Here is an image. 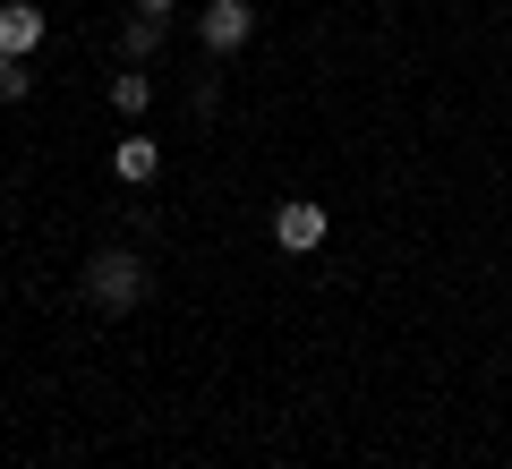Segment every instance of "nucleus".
<instances>
[{"label": "nucleus", "mask_w": 512, "mask_h": 469, "mask_svg": "<svg viewBox=\"0 0 512 469\" xmlns=\"http://www.w3.org/2000/svg\"><path fill=\"white\" fill-rule=\"evenodd\" d=\"M197 43L214 60L248 52V43H256V0H205V9H197Z\"/></svg>", "instance_id": "nucleus-2"}, {"label": "nucleus", "mask_w": 512, "mask_h": 469, "mask_svg": "<svg viewBox=\"0 0 512 469\" xmlns=\"http://www.w3.org/2000/svg\"><path fill=\"white\" fill-rule=\"evenodd\" d=\"M43 35H52V18H43L35 0H0V52L9 60H35Z\"/></svg>", "instance_id": "nucleus-4"}, {"label": "nucleus", "mask_w": 512, "mask_h": 469, "mask_svg": "<svg viewBox=\"0 0 512 469\" xmlns=\"http://www.w3.org/2000/svg\"><path fill=\"white\" fill-rule=\"evenodd\" d=\"M171 9H180V0H137V18H163V26H171Z\"/></svg>", "instance_id": "nucleus-9"}, {"label": "nucleus", "mask_w": 512, "mask_h": 469, "mask_svg": "<svg viewBox=\"0 0 512 469\" xmlns=\"http://www.w3.org/2000/svg\"><path fill=\"white\" fill-rule=\"evenodd\" d=\"M154 52H163V18H128L120 26V60L137 69V60H154Z\"/></svg>", "instance_id": "nucleus-7"}, {"label": "nucleus", "mask_w": 512, "mask_h": 469, "mask_svg": "<svg viewBox=\"0 0 512 469\" xmlns=\"http://www.w3.org/2000/svg\"><path fill=\"white\" fill-rule=\"evenodd\" d=\"M26 94H35V69H26V60H9V52H0V103H26Z\"/></svg>", "instance_id": "nucleus-8"}, {"label": "nucleus", "mask_w": 512, "mask_h": 469, "mask_svg": "<svg viewBox=\"0 0 512 469\" xmlns=\"http://www.w3.org/2000/svg\"><path fill=\"white\" fill-rule=\"evenodd\" d=\"M111 171H120L128 188H154V180H163V145H154V137H120V145H111Z\"/></svg>", "instance_id": "nucleus-5"}, {"label": "nucleus", "mask_w": 512, "mask_h": 469, "mask_svg": "<svg viewBox=\"0 0 512 469\" xmlns=\"http://www.w3.org/2000/svg\"><path fill=\"white\" fill-rule=\"evenodd\" d=\"M111 111H120V120L154 111V77H146V69H120V77H111Z\"/></svg>", "instance_id": "nucleus-6"}, {"label": "nucleus", "mask_w": 512, "mask_h": 469, "mask_svg": "<svg viewBox=\"0 0 512 469\" xmlns=\"http://www.w3.org/2000/svg\"><path fill=\"white\" fill-rule=\"evenodd\" d=\"M325 231H333L325 205H308V197L274 205V248H282V256H316V248H325Z\"/></svg>", "instance_id": "nucleus-3"}, {"label": "nucleus", "mask_w": 512, "mask_h": 469, "mask_svg": "<svg viewBox=\"0 0 512 469\" xmlns=\"http://www.w3.org/2000/svg\"><path fill=\"white\" fill-rule=\"evenodd\" d=\"M154 290V265L137 248H94L86 256V299L103 307V316H128V307H146Z\"/></svg>", "instance_id": "nucleus-1"}]
</instances>
